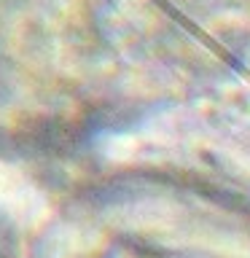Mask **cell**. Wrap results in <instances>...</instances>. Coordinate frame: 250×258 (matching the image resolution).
I'll return each instance as SVG.
<instances>
[{"mask_svg":"<svg viewBox=\"0 0 250 258\" xmlns=\"http://www.w3.org/2000/svg\"><path fill=\"white\" fill-rule=\"evenodd\" d=\"M0 210L22 223H35L43 215L40 194L3 159H0Z\"/></svg>","mask_w":250,"mask_h":258,"instance_id":"6da1fadb","label":"cell"}]
</instances>
